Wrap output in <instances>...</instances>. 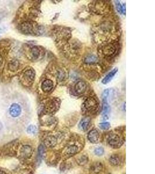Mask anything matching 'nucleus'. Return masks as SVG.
<instances>
[{
	"label": "nucleus",
	"instance_id": "nucleus-33",
	"mask_svg": "<svg viewBox=\"0 0 155 174\" xmlns=\"http://www.w3.org/2000/svg\"><path fill=\"white\" fill-rule=\"evenodd\" d=\"M109 93H110V89H105L103 93H102V99L103 100H106V99H108V98L109 97Z\"/></svg>",
	"mask_w": 155,
	"mask_h": 174
},
{
	"label": "nucleus",
	"instance_id": "nucleus-5",
	"mask_svg": "<svg viewBox=\"0 0 155 174\" xmlns=\"http://www.w3.org/2000/svg\"><path fill=\"white\" fill-rule=\"evenodd\" d=\"M49 152H45L44 159H45V161L48 165L51 166H56L59 160L61 159V156L59 151L54 149H50Z\"/></svg>",
	"mask_w": 155,
	"mask_h": 174
},
{
	"label": "nucleus",
	"instance_id": "nucleus-28",
	"mask_svg": "<svg viewBox=\"0 0 155 174\" xmlns=\"http://www.w3.org/2000/svg\"><path fill=\"white\" fill-rule=\"evenodd\" d=\"M56 75L59 81H63L66 78V72L61 69H58L56 70Z\"/></svg>",
	"mask_w": 155,
	"mask_h": 174
},
{
	"label": "nucleus",
	"instance_id": "nucleus-4",
	"mask_svg": "<svg viewBox=\"0 0 155 174\" xmlns=\"http://www.w3.org/2000/svg\"><path fill=\"white\" fill-rule=\"evenodd\" d=\"M42 144L46 148L49 149H54L55 147L60 145L58 136L56 134L51 133L44 134L42 137Z\"/></svg>",
	"mask_w": 155,
	"mask_h": 174
},
{
	"label": "nucleus",
	"instance_id": "nucleus-1",
	"mask_svg": "<svg viewBox=\"0 0 155 174\" xmlns=\"http://www.w3.org/2000/svg\"><path fill=\"white\" fill-rule=\"evenodd\" d=\"M85 146L84 138L78 135H70L69 139L59 151L61 159L68 160L71 157L77 156Z\"/></svg>",
	"mask_w": 155,
	"mask_h": 174
},
{
	"label": "nucleus",
	"instance_id": "nucleus-24",
	"mask_svg": "<svg viewBox=\"0 0 155 174\" xmlns=\"http://www.w3.org/2000/svg\"><path fill=\"white\" fill-rule=\"evenodd\" d=\"M19 62L17 59L12 60L8 64V68L11 72H15L19 68Z\"/></svg>",
	"mask_w": 155,
	"mask_h": 174
},
{
	"label": "nucleus",
	"instance_id": "nucleus-23",
	"mask_svg": "<svg viewBox=\"0 0 155 174\" xmlns=\"http://www.w3.org/2000/svg\"><path fill=\"white\" fill-rule=\"evenodd\" d=\"M117 72H118V69L117 68H115L113 70H112L102 80V84H107L109 83H110L112 81V80L113 79V77H115V76Z\"/></svg>",
	"mask_w": 155,
	"mask_h": 174
},
{
	"label": "nucleus",
	"instance_id": "nucleus-14",
	"mask_svg": "<svg viewBox=\"0 0 155 174\" xmlns=\"http://www.w3.org/2000/svg\"><path fill=\"white\" fill-rule=\"evenodd\" d=\"M56 123L57 121L52 115L43 114L42 119H41V124H42L44 126L51 127L54 126Z\"/></svg>",
	"mask_w": 155,
	"mask_h": 174
},
{
	"label": "nucleus",
	"instance_id": "nucleus-10",
	"mask_svg": "<svg viewBox=\"0 0 155 174\" xmlns=\"http://www.w3.org/2000/svg\"><path fill=\"white\" fill-rule=\"evenodd\" d=\"M87 138L88 140L92 144H97L101 141L100 133L95 128H93L88 132Z\"/></svg>",
	"mask_w": 155,
	"mask_h": 174
},
{
	"label": "nucleus",
	"instance_id": "nucleus-35",
	"mask_svg": "<svg viewBox=\"0 0 155 174\" xmlns=\"http://www.w3.org/2000/svg\"><path fill=\"white\" fill-rule=\"evenodd\" d=\"M0 174H6V173H5V171L2 170H0Z\"/></svg>",
	"mask_w": 155,
	"mask_h": 174
},
{
	"label": "nucleus",
	"instance_id": "nucleus-3",
	"mask_svg": "<svg viewBox=\"0 0 155 174\" xmlns=\"http://www.w3.org/2000/svg\"><path fill=\"white\" fill-rule=\"evenodd\" d=\"M99 107L98 101L94 98H88L84 100L82 106V110L84 114H92L95 113Z\"/></svg>",
	"mask_w": 155,
	"mask_h": 174
},
{
	"label": "nucleus",
	"instance_id": "nucleus-12",
	"mask_svg": "<svg viewBox=\"0 0 155 174\" xmlns=\"http://www.w3.org/2000/svg\"><path fill=\"white\" fill-rule=\"evenodd\" d=\"M66 51L67 52H68V53L70 55L72 54L77 55L81 49V45L80 44L78 43L76 41H75L68 44V45H66Z\"/></svg>",
	"mask_w": 155,
	"mask_h": 174
},
{
	"label": "nucleus",
	"instance_id": "nucleus-37",
	"mask_svg": "<svg viewBox=\"0 0 155 174\" xmlns=\"http://www.w3.org/2000/svg\"></svg>",
	"mask_w": 155,
	"mask_h": 174
},
{
	"label": "nucleus",
	"instance_id": "nucleus-7",
	"mask_svg": "<svg viewBox=\"0 0 155 174\" xmlns=\"http://www.w3.org/2000/svg\"><path fill=\"white\" fill-rule=\"evenodd\" d=\"M60 106V101L58 99H52L48 100L43 109L44 114L52 115L56 113Z\"/></svg>",
	"mask_w": 155,
	"mask_h": 174
},
{
	"label": "nucleus",
	"instance_id": "nucleus-15",
	"mask_svg": "<svg viewBox=\"0 0 155 174\" xmlns=\"http://www.w3.org/2000/svg\"><path fill=\"white\" fill-rule=\"evenodd\" d=\"M9 114L13 118H16L19 117L22 113L21 106L18 103H13L9 109Z\"/></svg>",
	"mask_w": 155,
	"mask_h": 174
},
{
	"label": "nucleus",
	"instance_id": "nucleus-22",
	"mask_svg": "<svg viewBox=\"0 0 155 174\" xmlns=\"http://www.w3.org/2000/svg\"><path fill=\"white\" fill-rule=\"evenodd\" d=\"M86 89H87V85L85 83H84L82 81H78L76 84L75 87V92L78 95H81L84 93L85 92Z\"/></svg>",
	"mask_w": 155,
	"mask_h": 174
},
{
	"label": "nucleus",
	"instance_id": "nucleus-19",
	"mask_svg": "<svg viewBox=\"0 0 155 174\" xmlns=\"http://www.w3.org/2000/svg\"><path fill=\"white\" fill-rule=\"evenodd\" d=\"M90 125H91V119L88 117H86L81 120L78 124V128L80 130L85 132L89 129Z\"/></svg>",
	"mask_w": 155,
	"mask_h": 174
},
{
	"label": "nucleus",
	"instance_id": "nucleus-27",
	"mask_svg": "<svg viewBox=\"0 0 155 174\" xmlns=\"http://www.w3.org/2000/svg\"><path fill=\"white\" fill-rule=\"evenodd\" d=\"M98 61V58L94 55H88L84 58V62L87 64H93Z\"/></svg>",
	"mask_w": 155,
	"mask_h": 174
},
{
	"label": "nucleus",
	"instance_id": "nucleus-17",
	"mask_svg": "<svg viewBox=\"0 0 155 174\" xmlns=\"http://www.w3.org/2000/svg\"><path fill=\"white\" fill-rule=\"evenodd\" d=\"M70 32L66 29H61L57 31L56 34V36L57 39L59 41H65L66 40H68L70 38Z\"/></svg>",
	"mask_w": 155,
	"mask_h": 174
},
{
	"label": "nucleus",
	"instance_id": "nucleus-31",
	"mask_svg": "<svg viewBox=\"0 0 155 174\" xmlns=\"http://www.w3.org/2000/svg\"><path fill=\"white\" fill-rule=\"evenodd\" d=\"M94 153L96 156H97L98 157H101L104 154L105 149L104 147H102L101 146H98V147H97L96 148H95V149L94 150Z\"/></svg>",
	"mask_w": 155,
	"mask_h": 174
},
{
	"label": "nucleus",
	"instance_id": "nucleus-34",
	"mask_svg": "<svg viewBox=\"0 0 155 174\" xmlns=\"http://www.w3.org/2000/svg\"><path fill=\"white\" fill-rule=\"evenodd\" d=\"M3 60H4V59H3V57H2V56L0 54V66L2 65V63H3Z\"/></svg>",
	"mask_w": 155,
	"mask_h": 174
},
{
	"label": "nucleus",
	"instance_id": "nucleus-11",
	"mask_svg": "<svg viewBox=\"0 0 155 174\" xmlns=\"http://www.w3.org/2000/svg\"><path fill=\"white\" fill-rule=\"evenodd\" d=\"M116 46L113 43H108L104 44L102 48V53L106 56H111L113 55L116 52Z\"/></svg>",
	"mask_w": 155,
	"mask_h": 174
},
{
	"label": "nucleus",
	"instance_id": "nucleus-16",
	"mask_svg": "<svg viewBox=\"0 0 155 174\" xmlns=\"http://www.w3.org/2000/svg\"><path fill=\"white\" fill-rule=\"evenodd\" d=\"M103 170L104 166L99 161L93 163L89 167V172L91 174H101Z\"/></svg>",
	"mask_w": 155,
	"mask_h": 174
},
{
	"label": "nucleus",
	"instance_id": "nucleus-32",
	"mask_svg": "<svg viewBox=\"0 0 155 174\" xmlns=\"http://www.w3.org/2000/svg\"><path fill=\"white\" fill-rule=\"evenodd\" d=\"M111 126V124L109 122H103L101 123H99V127L100 129L102 130H107L110 129Z\"/></svg>",
	"mask_w": 155,
	"mask_h": 174
},
{
	"label": "nucleus",
	"instance_id": "nucleus-29",
	"mask_svg": "<svg viewBox=\"0 0 155 174\" xmlns=\"http://www.w3.org/2000/svg\"><path fill=\"white\" fill-rule=\"evenodd\" d=\"M115 4L117 11L122 15H125V4H124V5H122L118 1H115Z\"/></svg>",
	"mask_w": 155,
	"mask_h": 174
},
{
	"label": "nucleus",
	"instance_id": "nucleus-26",
	"mask_svg": "<svg viewBox=\"0 0 155 174\" xmlns=\"http://www.w3.org/2000/svg\"><path fill=\"white\" fill-rule=\"evenodd\" d=\"M30 53L34 59H37L41 55V51L38 46H34L30 49Z\"/></svg>",
	"mask_w": 155,
	"mask_h": 174
},
{
	"label": "nucleus",
	"instance_id": "nucleus-21",
	"mask_svg": "<svg viewBox=\"0 0 155 174\" xmlns=\"http://www.w3.org/2000/svg\"><path fill=\"white\" fill-rule=\"evenodd\" d=\"M76 163L80 166H84L88 164L89 157L87 154H82L76 158Z\"/></svg>",
	"mask_w": 155,
	"mask_h": 174
},
{
	"label": "nucleus",
	"instance_id": "nucleus-13",
	"mask_svg": "<svg viewBox=\"0 0 155 174\" xmlns=\"http://www.w3.org/2000/svg\"><path fill=\"white\" fill-rule=\"evenodd\" d=\"M110 164L113 167H120L123 164V157L119 154H113L109 159Z\"/></svg>",
	"mask_w": 155,
	"mask_h": 174
},
{
	"label": "nucleus",
	"instance_id": "nucleus-6",
	"mask_svg": "<svg viewBox=\"0 0 155 174\" xmlns=\"http://www.w3.org/2000/svg\"><path fill=\"white\" fill-rule=\"evenodd\" d=\"M34 150L32 146L29 145L22 146L18 152L19 159L23 161H27L29 160L33 156Z\"/></svg>",
	"mask_w": 155,
	"mask_h": 174
},
{
	"label": "nucleus",
	"instance_id": "nucleus-25",
	"mask_svg": "<svg viewBox=\"0 0 155 174\" xmlns=\"http://www.w3.org/2000/svg\"><path fill=\"white\" fill-rule=\"evenodd\" d=\"M111 107L109 105L106 100H103L102 106V114L104 117L108 118V115L110 113Z\"/></svg>",
	"mask_w": 155,
	"mask_h": 174
},
{
	"label": "nucleus",
	"instance_id": "nucleus-8",
	"mask_svg": "<svg viewBox=\"0 0 155 174\" xmlns=\"http://www.w3.org/2000/svg\"><path fill=\"white\" fill-rule=\"evenodd\" d=\"M35 71L32 68L28 69L23 73L22 81L25 85L29 86L33 84L35 79Z\"/></svg>",
	"mask_w": 155,
	"mask_h": 174
},
{
	"label": "nucleus",
	"instance_id": "nucleus-20",
	"mask_svg": "<svg viewBox=\"0 0 155 174\" xmlns=\"http://www.w3.org/2000/svg\"><path fill=\"white\" fill-rule=\"evenodd\" d=\"M54 88V83L49 79L45 80L41 84V89L45 92H49Z\"/></svg>",
	"mask_w": 155,
	"mask_h": 174
},
{
	"label": "nucleus",
	"instance_id": "nucleus-30",
	"mask_svg": "<svg viewBox=\"0 0 155 174\" xmlns=\"http://www.w3.org/2000/svg\"><path fill=\"white\" fill-rule=\"evenodd\" d=\"M26 131L28 133L31 135H36L38 132V129L36 126L30 125L26 129Z\"/></svg>",
	"mask_w": 155,
	"mask_h": 174
},
{
	"label": "nucleus",
	"instance_id": "nucleus-9",
	"mask_svg": "<svg viewBox=\"0 0 155 174\" xmlns=\"http://www.w3.org/2000/svg\"><path fill=\"white\" fill-rule=\"evenodd\" d=\"M39 26H34L33 24L30 22H24L19 26L20 30L24 34H32L35 33L37 34V28Z\"/></svg>",
	"mask_w": 155,
	"mask_h": 174
},
{
	"label": "nucleus",
	"instance_id": "nucleus-2",
	"mask_svg": "<svg viewBox=\"0 0 155 174\" xmlns=\"http://www.w3.org/2000/svg\"><path fill=\"white\" fill-rule=\"evenodd\" d=\"M107 145L113 149H118L123 146L125 142V136L116 132H111L106 136Z\"/></svg>",
	"mask_w": 155,
	"mask_h": 174
},
{
	"label": "nucleus",
	"instance_id": "nucleus-36",
	"mask_svg": "<svg viewBox=\"0 0 155 174\" xmlns=\"http://www.w3.org/2000/svg\"><path fill=\"white\" fill-rule=\"evenodd\" d=\"M124 111H125V103L124 104Z\"/></svg>",
	"mask_w": 155,
	"mask_h": 174
},
{
	"label": "nucleus",
	"instance_id": "nucleus-18",
	"mask_svg": "<svg viewBox=\"0 0 155 174\" xmlns=\"http://www.w3.org/2000/svg\"><path fill=\"white\" fill-rule=\"evenodd\" d=\"M46 151V148L41 143L38 147L37 149V164L39 165L42 162V160L44 159L45 154Z\"/></svg>",
	"mask_w": 155,
	"mask_h": 174
}]
</instances>
